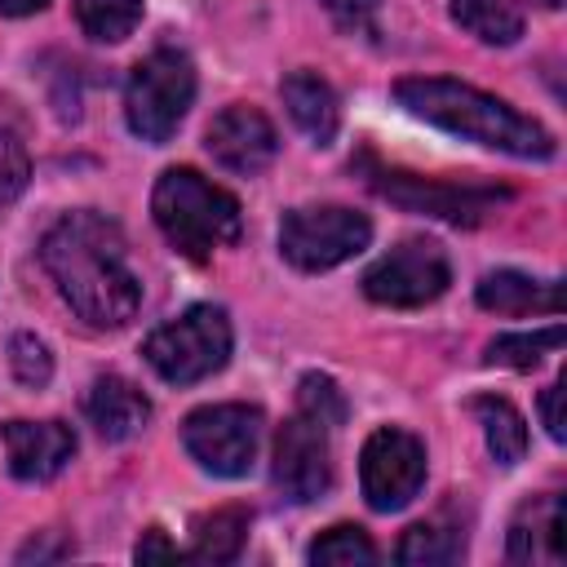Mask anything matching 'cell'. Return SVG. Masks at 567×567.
I'll return each mask as SVG.
<instances>
[{"mask_svg":"<svg viewBox=\"0 0 567 567\" xmlns=\"http://www.w3.org/2000/svg\"><path fill=\"white\" fill-rule=\"evenodd\" d=\"M40 261L89 328H124L142 306V279L128 266L124 230L93 208L53 221L40 239Z\"/></svg>","mask_w":567,"mask_h":567,"instance_id":"cell-1","label":"cell"},{"mask_svg":"<svg viewBox=\"0 0 567 567\" xmlns=\"http://www.w3.org/2000/svg\"><path fill=\"white\" fill-rule=\"evenodd\" d=\"M394 97L408 115H416L434 128H447L456 137H470L478 146H492V151H505L518 159L554 155V133L545 124H536L532 115L514 111L509 102H501L474 84H461L447 75H412V80L394 84Z\"/></svg>","mask_w":567,"mask_h":567,"instance_id":"cell-2","label":"cell"},{"mask_svg":"<svg viewBox=\"0 0 567 567\" xmlns=\"http://www.w3.org/2000/svg\"><path fill=\"white\" fill-rule=\"evenodd\" d=\"M151 217L159 235L190 261L239 239V199L195 168H164L151 190Z\"/></svg>","mask_w":567,"mask_h":567,"instance_id":"cell-3","label":"cell"},{"mask_svg":"<svg viewBox=\"0 0 567 567\" xmlns=\"http://www.w3.org/2000/svg\"><path fill=\"white\" fill-rule=\"evenodd\" d=\"M195 102V66L177 49L146 53L124 89V120L142 142L164 146Z\"/></svg>","mask_w":567,"mask_h":567,"instance_id":"cell-4","label":"cell"},{"mask_svg":"<svg viewBox=\"0 0 567 567\" xmlns=\"http://www.w3.org/2000/svg\"><path fill=\"white\" fill-rule=\"evenodd\" d=\"M230 341L235 337H230V319L221 306H190L173 323L155 328L142 354L168 385H195L226 368Z\"/></svg>","mask_w":567,"mask_h":567,"instance_id":"cell-5","label":"cell"},{"mask_svg":"<svg viewBox=\"0 0 567 567\" xmlns=\"http://www.w3.org/2000/svg\"><path fill=\"white\" fill-rule=\"evenodd\" d=\"M372 239V221L354 208L341 204H323V208H292L279 221V252L288 266L319 275L332 270L341 261H350L354 252H363Z\"/></svg>","mask_w":567,"mask_h":567,"instance_id":"cell-6","label":"cell"},{"mask_svg":"<svg viewBox=\"0 0 567 567\" xmlns=\"http://www.w3.org/2000/svg\"><path fill=\"white\" fill-rule=\"evenodd\" d=\"M182 443L190 461L213 478H244L261 447V408L208 403L182 421Z\"/></svg>","mask_w":567,"mask_h":567,"instance_id":"cell-7","label":"cell"},{"mask_svg":"<svg viewBox=\"0 0 567 567\" xmlns=\"http://www.w3.org/2000/svg\"><path fill=\"white\" fill-rule=\"evenodd\" d=\"M452 284V266L447 252L430 239H403L399 248H390L368 275H363V292L377 306H394V310H416L430 306L447 292Z\"/></svg>","mask_w":567,"mask_h":567,"instance_id":"cell-8","label":"cell"},{"mask_svg":"<svg viewBox=\"0 0 567 567\" xmlns=\"http://www.w3.org/2000/svg\"><path fill=\"white\" fill-rule=\"evenodd\" d=\"M368 186L408 213L443 217L452 226H478L496 204L509 199L505 186H461V182H434V177H416L399 168H372Z\"/></svg>","mask_w":567,"mask_h":567,"instance_id":"cell-9","label":"cell"},{"mask_svg":"<svg viewBox=\"0 0 567 567\" xmlns=\"http://www.w3.org/2000/svg\"><path fill=\"white\" fill-rule=\"evenodd\" d=\"M359 483H363V501L377 514L403 509L425 483V447H421V439L399 430V425L372 430L363 452H359Z\"/></svg>","mask_w":567,"mask_h":567,"instance_id":"cell-10","label":"cell"},{"mask_svg":"<svg viewBox=\"0 0 567 567\" xmlns=\"http://www.w3.org/2000/svg\"><path fill=\"white\" fill-rule=\"evenodd\" d=\"M270 478L279 487L284 501L292 505H310L328 492L332 483V452H328V425H319L315 416L297 412L284 421V430L275 434V461H270Z\"/></svg>","mask_w":567,"mask_h":567,"instance_id":"cell-11","label":"cell"},{"mask_svg":"<svg viewBox=\"0 0 567 567\" xmlns=\"http://www.w3.org/2000/svg\"><path fill=\"white\" fill-rule=\"evenodd\" d=\"M204 146H208V155H213L226 173L257 177V173L275 159L279 133H275V124H270L257 106L235 102V106H226V111L213 115V124H208V133H204Z\"/></svg>","mask_w":567,"mask_h":567,"instance_id":"cell-12","label":"cell"},{"mask_svg":"<svg viewBox=\"0 0 567 567\" xmlns=\"http://www.w3.org/2000/svg\"><path fill=\"white\" fill-rule=\"evenodd\" d=\"M4 456H9V474L18 483H49L75 456V434L62 421H9Z\"/></svg>","mask_w":567,"mask_h":567,"instance_id":"cell-13","label":"cell"},{"mask_svg":"<svg viewBox=\"0 0 567 567\" xmlns=\"http://www.w3.org/2000/svg\"><path fill=\"white\" fill-rule=\"evenodd\" d=\"M505 554H509V563H532V567H558L563 563L567 540H563V496L558 492L532 496L514 514Z\"/></svg>","mask_w":567,"mask_h":567,"instance_id":"cell-14","label":"cell"},{"mask_svg":"<svg viewBox=\"0 0 567 567\" xmlns=\"http://www.w3.org/2000/svg\"><path fill=\"white\" fill-rule=\"evenodd\" d=\"M84 416L102 439L124 443L151 421V399L124 377H97L84 394Z\"/></svg>","mask_w":567,"mask_h":567,"instance_id":"cell-15","label":"cell"},{"mask_svg":"<svg viewBox=\"0 0 567 567\" xmlns=\"http://www.w3.org/2000/svg\"><path fill=\"white\" fill-rule=\"evenodd\" d=\"M474 301L492 315H563V284L532 279L523 270H492L478 279Z\"/></svg>","mask_w":567,"mask_h":567,"instance_id":"cell-16","label":"cell"},{"mask_svg":"<svg viewBox=\"0 0 567 567\" xmlns=\"http://www.w3.org/2000/svg\"><path fill=\"white\" fill-rule=\"evenodd\" d=\"M279 93H284V106H288L292 124H297L315 146H328V142L337 137V128H341V102H337V93H332V84H328L323 75H315V71H292V75H284Z\"/></svg>","mask_w":567,"mask_h":567,"instance_id":"cell-17","label":"cell"},{"mask_svg":"<svg viewBox=\"0 0 567 567\" xmlns=\"http://www.w3.org/2000/svg\"><path fill=\"white\" fill-rule=\"evenodd\" d=\"M532 9H563V0H452V18L483 44H514Z\"/></svg>","mask_w":567,"mask_h":567,"instance_id":"cell-18","label":"cell"},{"mask_svg":"<svg viewBox=\"0 0 567 567\" xmlns=\"http://www.w3.org/2000/svg\"><path fill=\"white\" fill-rule=\"evenodd\" d=\"M248 523H252V514L244 505H221L213 514H199L195 518V545L182 549V558H195V563H235L239 549H244Z\"/></svg>","mask_w":567,"mask_h":567,"instance_id":"cell-19","label":"cell"},{"mask_svg":"<svg viewBox=\"0 0 567 567\" xmlns=\"http://www.w3.org/2000/svg\"><path fill=\"white\" fill-rule=\"evenodd\" d=\"M470 412L478 416L487 452H492L496 465H518L527 456V425H523V416H518V408L509 399L478 394V399H470Z\"/></svg>","mask_w":567,"mask_h":567,"instance_id":"cell-20","label":"cell"},{"mask_svg":"<svg viewBox=\"0 0 567 567\" xmlns=\"http://www.w3.org/2000/svg\"><path fill=\"white\" fill-rule=\"evenodd\" d=\"M75 22L97 44H120L142 22V0H75Z\"/></svg>","mask_w":567,"mask_h":567,"instance_id":"cell-21","label":"cell"},{"mask_svg":"<svg viewBox=\"0 0 567 567\" xmlns=\"http://www.w3.org/2000/svg\"><path fill=\"white\" fill-rule=\"evenodd\" d=\"M461 554H465L461 532L439 527V523H416V527H408L403 540H399V549H394V558H399L403 567H443V563H456Z\"/></svg>","mask_w":567,"mask_h":567,"instance_id":"cell-22","label":"cell"},{"mask_svg":"<svg viewBox=\"0 0 567 567\" xmlns=\"http://www.w3.org/2000/svg\"><path fill=\"white\" fill-rule=\"evenodd\" d=\"M306 558H310L315 567H372L381 554H377V545H372V536H368L363 527L341 523V527H328V532L310 545Z\"/></svg>","mask_w":567,"mask_h":567,"instance_id":"cell-23","label":"cell"},{"mask_svg":"<svg viewBox=\"0 0 567 567\" xmlns=\"http://www.w3.org/2000/svg\"><path fill=\"white\" fill-rule=\"evenodd\" d=\"M563 346V323H549L540 332H505L487 346V363H501V368H518V372H532L549 350Z\"/></svg>","mask_w":567,"mask_h":567,"instance_id":"cell-24","label":"cell"},{"mask_svg":"<svg viewBox=\"0 0 567 567\" xmlns=\"http://www.w3.org/2000/svg\"><path fill=\"white\" fill-rule=\"evenodd\" d=\"M297 412H306V416H315L319 425L337 430V425L346 421V399H341V390H337L332 377L306 372V377L297 381Z\"/></svg>","mask_w":567,"mask_h":567,"instance_id":"cell-25","label":"cell"},{"mask_svg":"<svg viewBox=\"0 0 567 567\" xmlns=\"http://www.w3.org/2000/svg\"><path fill=\"white\" fill-rule=\"evenodd\" d=\"M9 368H13V377H18L22 385L40 390V385L53 377V354H49V346H44L35 332H18V337L9 341Z\"/></svg>","mask_w":567,"mask_h":567,"instance_id":"cell-26","label":"cell"},{"mask_svg":"<svg viewBox=\"0 0 567 567\" xmlns=\"http://www.w3.org/2000/svg\"><path fill=\"white\" fill-rule=\"evenodd\" d=\"M27 177H31V159H27V146L18 142V133L0 128V204L18 199L27 190Z\"/></svg>","mask_w":567,"mask_h":567,"instance_id":"cell-27","label":"cell"},{"mask_svg":"<svg viewBox=\"0 0 567 567\" xmlns=\"http://www.w3.org/2000/svg\"><path fill=\"white\" fill-rule=\"evenodd\" d=\"M346 31H372L377 13H381V0H319Z\"/></svg>","mask_w":567,"mask_h":567,"instance_id":"cell-28","label":"cell"},{"mask_svg":"<svg viewBox=\"0 0 567 567\" xmlns=\"http://www.w3.org/2000/svg\"><path fill=\"white\" fill-rule=\"evenodd\" d=\"M133 558H137V563H155V558H164V563H168V558H182V549H177V545H173V540H168L159 527H151V532L137 540Z\"/></svg>","mask_w":567,"mask_h":567,"instance_id":"cell-29","label":"cell"},{"mask_svg":"<svg viewBox=\"0 0 567 567\" xmlns=\"http://www.w3.org/2000/svg\"><path fill=\"white\" fill-rule=\"evenodd\" d=\"M558 399H563V381H554V385L540 390V421H545V434H549L554 443H563V412H558Z\"/></svg>","mask_w":567,"mask_h":567,"instance_id":"cell-30","label":"cell"},{"mask_svg":"<svg viewBox=\"0 0 567 567\" xmlns=\"http://www.w3.org/2000/svg\"><path fill=\"white\" fill-rule=\"evenodd\" d=\"M49 0H0V13L4 18H27V13H40Z\"/></svg>","mask_w":567,"mask_h":567,"instance_id":"cell-31","label":"cell"}]
</instances>
